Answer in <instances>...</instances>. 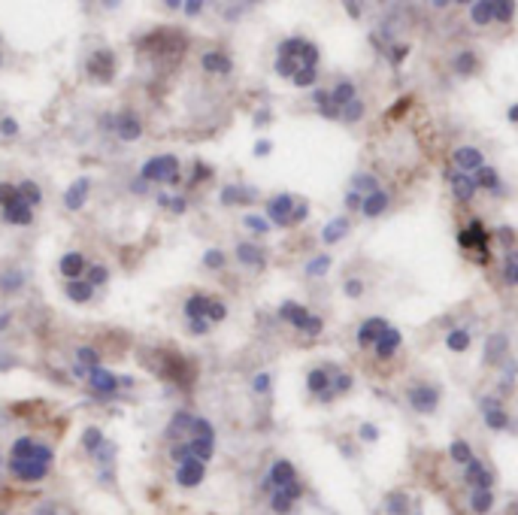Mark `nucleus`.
Masks as SVG:
<instances>
[{"instance_id": "nucleus-42", "label": "nucleus", "mask_w": 518, "mask_h": 515, "mask_svg": "<svg viewBox=\"0 0 518 515\" xmlns=\"http://www.w3.org/2000/svg\"><path fill=\"white\" fill-rule=\"evenodd\" d=\"M224 318H228V306L212 297V300H209V309H206V322H209V325H212V322L219 325V322H224Z\"/></svg>"}, {"instance_id": "nucleus-46", "label": "nucleus", "mask_w": 518, "mask_h": 515, "mask_svg": "<svg viewBox=\"0 0 518 515\" xmlns=\"http://www.w3.org/2000/svg\"><path fill=\"white\" fill-rule=\"evenodd\" d=\"M503 276H506V282L518 288V255H509V261H506V267H503Z\"/></svg>"}, {"instance_id": "nucleus-16", "label": "nucleus", "mask_w": 518, "mask_h": 515, "mask_svg": "<svg viewBox=\"0 0 518 515\" xmlns=\"http://www.w3.org/2000/svg\"><path fill=\"white\" fill-rule=\"evenodd\" d=\"M116 134H119L125 143H133V140H137V136L143 134V124H140V119L133 116V112L125 109V112H119V116H116Z\"/></svg>"}, {"instance_id": "nucleus-13", "label": "nucleus", "mask_w": 518, "mask_h": 515, "mask_svg": "<svg viewBox=\"0 0 518 515\" xmlns=\"http://www.w3.org/2000/svg\"><path fill=\"white\" fill-rule=\"evenodd\" d=\"M448 182H452V194H455L458 203H470L479 191L476 179L467 176V173H458V170H448Z\"/></svg>"}, {"instance_id": "nucleus-39", "label": "nucleus", "mask_w": 518, "mask_h": 515, "mask_svg": "<svg viewBox=\"0 0 518 515\" xmlns=\"http://www.w3.org/2000/svg\"><path fill=\"white\" fill-rule=\"evenodd\" d=\"M291 82H294L297 88H309V85L319 82V70H315V67H303V70L294 73V79H291Z\"/></svg>"}, {"instance_id": "nucleus-1", "label": "nucleus", "mask_w": 518, "mask_h": 515, "mask_svg": "<svg viewBox=\"0 0 518 515\" xmlns=\"http://www.w3.org/2000/svg\"><path fill=\"white\" fill-rule=\"evenodd\" d=\"M52 461H55V452L31 437H18L13 443V449H9V473L21 479V482H40V479H46L52 470Z\"/></svg>"}, {"instance_id": "nucleus-54", "label": "nucleus", "mask_w": 518, "mask_h": 515, "mask_svg": "<svg viewBox=\"0 0 518 515\" xmlns=\"http://www.w3.org/2000/svg\"><path fill=\"white\" fill-rule=\"evenodd\" d=\"M0 134H6V136H16V134H18V124H16L13 119H4V121H0Z\"/></svg>"}, {"instance_id": "nucleus-45", "label": "nucleus", "mask_w": 518, "mask_h": 515, "mask_svg": "<svg viewBox=\"0 0 518 515\" xmlns=\"http://www.w3.org/2000/svg\"><path fill=\"white\" fill-rule=\"evenodd\" d=\"M515 16V4H503V0H494V18L497 21H509Z\"/></svg>"}, {"instance_id": "nucleus-26", "label": "nucleus", "mask_w": 518, "mask_h": 515, "mask_svg": "<svg viewBox=\"0 0 518 515\" xmlns=\"http://www.w3.org/2000/svg\"><path fill=\"white\" fill-rule=\"evenodd\" d=\"M346 234H348V219H346V215H340V219H334L331 224H324V227H321V239H324L328 246L340 243V239H343Z\"/></svg>"}, {"instance_id": "nucleus-49", "label": "nucleus", "mask_w": 518, "mask_h": 515, "mask_svg": "<svg viewBox=\"0 0 518 515\" xmlns=\"http://www.w3.org/2000/svg\"><path fill=\"white\" fill-rule=\"evenodd\" d=\"M246 227H252V231H258V234H267V227H270V222H264V219H258V215H246Z\"/></svg>"}, {"instance_id": "nucleus-59", "label": "nucleus", "mask_w": 518, "mask_h": 515, "mask_svg": "<svg viewBox=\"0 0 518 515\" xmlns=\"http://www.w3.org/2000/svg\"><path fill=\"white\" fill-rule=\"evenodd\" d=\"M6 325H9V315H6V313H4V315H0V330H4V327H6Z\"/></svg>"}, {"instance_id": "nucleus-47", "label": "nucleus", "mask_w": 518, "mask_h": 515, "mask_svg": "<svg viewBox=\"0 0 518 515\" xmlns=\"http://www.w3.org/2000/svg\"><path fill=\"white\" fill-rule=\"evenodd\" d=\"M106 279H109V270L104 264H94L92 270H88V282H92V288H94V285H104Z\"/></svg>"}, {"instance_id": "nucleus-20", "label": "nucleus", "mask_w": 518, "mask_h": 515, "mask_svg": "<svg viewBox=\"0 0 518 515\" xmlns=\"http://www.w3.org/2000/svg\"><path fill=\"white\" fill-rule=\"evenodd\" d=\"M88 188H92V182H88L85 176L82 179H76L70 188H67V194H64V203H67V210H82V203H85V197H88Z\"/></svg>"}, {"instance_id": "nucleus-57", "label": "nucleus", "mask_w": 518, "mask_h": 515, "mask_svg": "<svg viewBox=\"0 0 518 515\" xmlns=\"http://www.w3.org/2000/svg\"><path fill=\"white\" fill-rule=\"evenodd\" d=\"M18 279H21L18 273H9V276L4 279V291H13V288H18Z\"/></svg>"}, {"instance_id": "nucleus-28", "label": "nucleus", "mask_w": 518, "mask_h": 515, "mask_svg": "<svg viewBox=\"0 0 518 515\" xmlns=\"http://www.w3.org/2000/svg\"><path fill=\"white\" fill-rule=\"evenodd\" d=\"M92 294H94V288H92V282H88V279L67 282V297L76 300V303H88V300H92Z\"/></svg>"}, {"instance_id": "nucleus-33", "label": "nucleus", "mask_w": 518, "mask_h": 515, "mask_svg": "<svg viewBox=\"0 0 518 515\" xmlns=\"http://www.w3.org/2000/svg\"><path fill=\"white\" fill-rule=\"evenodd\" d=\"M470 18L473 25H488L494 21V4H470Z\"/></svg>"}, {"instance_id": "nucleus-14", "label": "nucleus", "mask_w": 518, "mask_h": 515, "mask_svg": "<svg viewBox=\"0 0 518 515\" xmlns=\"http://www.w3.org/2000/svg\"><path fill=\"white\" fill-rule=\"evenodd\" d=\"M409 403L415 412H434L436 403H440V388L434 385H419L409 391Z\"/></svg>"}, {"instance_id": "nucleus-8", "label": "nucleus", "mask_w": 518, "mask_h": 515, "mask_svg": "<svg viewBox=\"0 0 518 515\" xmlns=\"http://www.w3.org/2000/svg\"><path fill=\"white\" fill-rule=\"evenodd\" d=\"M334 376H336V367H315V370H309V376H307V388H309V394H315L321 400V403H331V400H336V394H334Z\"/></svg>"}, {"instance_id": "nucleus-17", "label": "nucleus", "mask_w": 518, "mask_h": 515, "mask_svg": "<svg viewBox=\"0 0 518 515\" xmlns=\"http://www.w3.org/2000/svg\"><path fill=\"white\" fill-rule=\"evenodd\" d=\"M482 412H485V421H488V428L491 430H503V428H509V412H506L497 400H482Z\"/></svg>"}, {"instance_id": "nucleus-24", "label": "nucleus", "mask_w": 518, "mask_h": 515, "mask_svg": "<svg viewBox=\"0 0 518 515\" xmlns=\"http://www.w3.org/2000/svg\"><path fill=\"white\" fill-rule=\"evenodd\" d=\"M352 100H358V91H355V82H348V79H343V82H336V88H331V103L336 109L348 107Z\"/></svg>"}, {"instance_id": "nucleus-48", "label": "nucleus", "mask_w": 518, "mask_h": 515, "mask_svg": "<svg viewBox=\"0 0 518 515\" xmlns=\"http://www.w3.org/2000/svg\"><path fill=\"white\" fill-rule=\"evenodd\" d=\"M158 203L170 206L173 212H185V197H170V194H158Z\"/></svg>"}, {"instance_id": "nucleus-60", "label": "nucleus", "mask_w": 518, "mask_h": 515, "mask_svg": "<svg viewBox=\"0 0 518 515\" xmlns=\"http://www.w3.org/2000/svg\"><path fill=\"white\" fill-rule=\"evenodd\" d=\"M509 121H518V107H512V109H509Z\"/></svg>"}, {"instance_id": "nucleus-7", "label": "nucleus", "mask_w": 518, "mask_h": 515, "mask_svg": "<svg viewBox=\"0 0 518 515\" xmlns=\"http://www.w3.org/2000/svg\"><path fill=\"white\" fill-rule=\"evenodd\" d=\"M297 206H300V200L294 194H276V197H270V203H267V219L276 227H291Z\"/></svg>"}, {"instance_id": "nucleus-5", "label": "nucleus", "mask_w": 518, "mask_h": 515, "mask_svg": "<svg viewBox=\"0 0 518 515\" xmlns=\"http://www.w3.org/2000/svg\"><path fill=\"white\" fill-rule=\"evenodd\" d=\"M143 182H167V185H176L179 182V158L176 155H158L152 161H145L140 170Z\"/></svg>"}, {"instance_id": "nucleus-34", "label": "nucleus", "mask_w": 518, "mask_h": 515, "mask_svg": "<svg viewBox=\"0 0 518 515\" xmlns=\"http://www.w3.org/2000/svg\"><path fill=\"white\" fill-rule=\"evenodd\" d=\"M352 191H358V194H373V191H379V182L370 176V173H358V176H352Z\"/></svg>"}, {"instance_id": "nucleus-25", "label": "nucleus", "mask_w": 518, "mask_h": 515, "mask_svg": "<svg viewBox=\"0 0 518 515\" xmlns=\"http://www.w3.org/2000/svg\"><path fill=\"white\" fill-rule=\"evenodd\" d=\"M209 300L212 297H206V294H191L188 300H185V318L188 322H194V318H206V309H209Z\"/></svg>"}, {"instance_id": "nucleus-11", "label": "nucleus", "mask_w": 518, "mask_h": 515, "mask_svg": "<svg viewBox=\"0 0 518 515\" xmlns=\"http://www.w3.org/2000/svg\"><path fill=\"white\" fill-rule=\"evenodd\" d=\"M204 476H206V464L197 461V457H188V461H182L176 467V485L179 488H197L204 482Z\"/></svg>"}, {"instance_id": "nucleus-58", "label": "nucleus", "mask_w": 518, "mask_h": 515, "mask_svg": "<svg viewBox=\"0 0 518 515\" xmlns=\"http://www.w3.org/2000/svg\"><path fill=\"white\" fill-rule=\"evenodd\" d=\"M200 9H204V4H200V0H194V4H185V13L188 16H197Z\"/></svg>"}, {"instance_id": "nucleus-27", "label": "nucleus", "mask_w": 518, "mask_h": 515, "mask_svg": "<svg viewBox=\"0 0 518 515\" xmlns=\"http://www.w3.org/2000/svg\"><path fill=\"white\" fill-rule=\"evenodd\" d=\"M494 509V491H470V512L488 515Z\"/></svg>"}, {"instance_id": "nucleus-21", "label": "nucleus", "mask_w": 518, "mask_h": 515, "mask_svg": "<svg viewBox=\"0 0 518 515\" xmlns=\"http://www.w3.org/2000/svg\"><path fill=\"white\" fill-rule=\"evenodd\" d=\"M200 64H204L206 73H219V76H228L233 70V61L224 52H206L204 58H200Z\"/></svg>"}, {"instance_id": "nucleus-3", "label": "nucleus", "mask_w": 518, "mask_h": 515, "mask_svg": "<svg viewBox=\"0 0 518 515\" xmlns=\"http://www.w3.org/2000/svg\"><path fill=\"white\" fill-rule=\"evenodd\" d=\"M264 491H267V494H273V491H285V494L300 500L303 497V485H300V476L294 470V464L285 461V457H279V461L270 464L267 479H264Z\"/></svg>"}, {"instance_id": "nucleus-32", "label": "nucleus", "mask_w": 518, "mask_h": 515, "mask_svg": "<svg viewBox=\"0 0 518 515\" xmlns=\"http://www.w3.org/2000/svg\"><path fill=\"white\" fill-rule=\"evenodd\" d=\"M236 258H240L243 264H255V267H261V264H264L261 249L252 246V243H240V246H236Z\"/></svg>"}, {"instance_id": "nucleus-12", "label": "nucleus", "mask_w": 518, "mask_h": 515, "mask_svg": "<svg viewBox=\"0 0 518 515\" xmlns=\"http://www.w3.org/2000/svg\"><path fill=\"white\" fill-rule=\"evenodd\" d=\"M391 325L385 322V318H367V322L358 327V346L361 349H376V342L385 337V330Z\"/></svg>"}, {"instance_id": "nucleus-43", "label": "nucleus", "mask_w": 518, "mask_h": 515, "mask_svg": "<svg viewBox=\"0 0 518 515\" xmlns=\"http://www.w3.org/2000/svg\"><path fill=\"white\" fill-rule=\"evenodd\" d=\"M204 264H206L209 270H221L224 264H228V258H224V251H219V249H209L206 255H204Z\"/></svg>"}, {"instance_id": "nucleus-31", "label": "nucleus", "mask_w": 518, "mask_h": 515, "mask_svg": "<svg viewBox=\"0 0 518 515\" xmlns=\"http://www.w3.org/2000/svg\"><path fill=\"white\" fill-rule=\"evenodd\" d=\"M470 342H473V337H470V330H464V327H458V330H452V334L446 337L448 352H455V354L467 352V349H470Z\"/></svg>"}, {"instance_id": "nucleus-22", "label": "nucleus", "mask_w": 518, "mask_h": 515, "mask_svg": "<svg viewBox=\"0 0 518 515\" xmlns=\"http://www.w3.org/2000/svg\"><path fill=\"white\" fill-rule=\"evenodd\" d=\"M58 270L67 276V282H73V279H79L85 273V255H79V251H67V255L61 258V264H58Z\"/></svg>"}, {"instance_id": "nucleus-9", "label": "nucleus", "mask_w": 518, "mask_h": 515, "mask_svg": "<svg viewBox=\"0 0 518 515\" xmlns=\"http://www.w3.org/2000/svg\"><path fill=\"white\" fill-rule=\"evenodd\" d=\"M452 164H455L458 173L473 176V173H479V170L485 167V155H482L476 146H458L452 152Z\"/></svg>"}, {"instance_id": "nucleus-51", "label": "nucleus", "mask_w": 518, "mask_h": 515, "mask_svg": "<svg viewBox=\"0 0 518 515\" xmlns=\"http://www.w3.org/2000/svg\"><path fill=\"white\" fill-rule=\"evenodd\" d=\"M343 291H346L348 297H361V291H364V285H361V279H346V285H343Z\"/></svg>"}, {"instance_id": "nucleus-56", "label": "nucleus", "mask_w": 518, "mask_h": 515, "mask_svg": "<svg viewBox=\"0 0 518 515\" xmlns=\"http://www.w3.org/2000/svg\"><path fill=\"white\" fill-rule=\"evenodd\" d=\"M270 148H273V143H270V140H258L255 143V155L264 158V155H270Z\"/></svg>"}, {"instance_id": "nucleus-18", "label": "nucleus", "mask_w": 518, "mask_h": 515, "mask_svg": "<svg viewBox=\"0 0 518 515\" xmlns=\"http://www.w3.org/2000/svg\"><path fill=\"white\" fill-rule=\"evenodd\" d=\"M88 385H92L97 394H112V391H119V379H116V376H112L109 370H104V367H97V370L88 373Z\"/></svg>"}, {"instance_id": "nucleus-52", "label": "nucleus", "mask_w": 518, "mask_h": 515, "mask_svg": "<svg viewBox=\"0 0 518 515\" xmlns=\"http://www.w3.org/2000/svg\"><path fill=\"white\" fill-rule=\"evenodd\" d=\"M361 206H364V194H358V191L346 194V210H361Z\"/></svg>"}, {"instance_id": "nucleus-23", "label": "nucleus", "mask_w": 518, "mask_h": 515, "mask_svg": "<svg viewBox=\"0 0 518 515\" xmlns=\"http://www.w3.org/2000/svg\"><path fill=\"white\" fill-rule=\"evenodd\" d=\"M400 342H403V334H400V330H397V327H388V330H385V337H382V340L376 342V349H373V352L379 354V358H391V354L400 349Z\"/></svg>"}, {"instance_id": "nucleus-41", "label": "nucleus", "mask_w": 518, "mask_h": 515, "mask_svg": "<svg viewBox=\"0 0 518 515\" xmlns=\"http://www.w3.org/2000/svg\"><path fill=\"white\" fill-rule=\"evenodd\" d=\"M407 512H409V503H407V494H403V491L388 497V515H407Z\"/></svg>"}, {"instance_id": "nucleus-2", "label": "nucleus", "mask_w": 518, "mask_h": 515, "mask_svg": "<svg viewBox=\"0 0 518 515\" xmlns=\"http://www.w3.org/2000/svg\"><path fill=\"white\" fill-rule=\"evenodd\" d=\"M140 361L152 373L161 376L164 382H176V385H191V382H194V364H191L188 358H182L179 352H170V349L143 352Z\"/></svg>"}, {"instance_id": "nucleus-35", "label": "nucleus", "mask_w": 518, "mask_h": 515, "mask_svg": "<svg viewBox=\"0 0 518 515\" xmlns=\"http://www.w3.org/2000/svg\"><path fill=\"white\" fill-rule=\"evenodd\" d=\"M364 112H367L364 100H352V103H348V107H343V119H340V121H346V124H355V121H361V119H364Z\"/></svg>"}, {"instance_id": "nucleus-40", "label": "nucleus", "mask_w": 518, "mask_h": 515, "mask_svg": "<svg viewBox=\"0 0 518 515\" xmlns=\"http://www.w3.org/2000/svg\"><path fill=\"white\" fill-rule=\"evenodd\" d=\"M331 264H334L331 255H319V258H312L307 264V273H309V276H324V273L331 270Z\"/></svg>"}, {"instance_id": "nucleus-29", "label": "nucleus", "mask_w": 518, "mask_h": 515, "mask_svg": "<svg viewBox=\"0 0 518 515\" xmlns=\"http://www.w3.org/2000/svg\"><path fill=\"white\" fill-rule=\"evenodd\" d=\"M448 457H452L455 464L467 467V464H470L476 455H473V445H470L467 440H452V443H448Z\"/></svg>"}, {"instance_id": "nucleus-53", "label": "nucleus", "mask_w": 518, "mask_h": 515, "mask_svg": "<svg viewBox=\"0 0 518 515\" xmlns=\"http://www.w3.org/2000/svg\"><path fill=\"white\" fill-rule=\"evenodd\" d=\"M361 440L376 443V440H379V428H376V425H361Z\"/></svg>"}, {"instance_id": "nucleus-44", "label": "nucleus", "mask_w": 518, "mask_h": 515, "mask_svg": "<svg viewBox=\"0 0 518 515\" xmlns=\"http://www.w3.org/2000/svg\"><path fill=\"white\" fill-rule=\"evenodd\" d=\"M13 200H18V185H13V182H0V206H9Z\"/></svg>"}, {"instance_id": "nucleus-4", "label": "nucleus", "mask_w": 518, "mask_h": 515, "mask_svg": "<svg viewBox=\"0 0 518 515\" xmlns=\"http://www.w3.org/2000/svg\"><path fill=\"white\" fill-rule=\"evenodd\" d=\"M279 318H282V322H288L291 327L303 330V334H309V337H319V334H321V327H324V322H321L319 315H312L307 306L291 303V300L279 306Z\"/></svg>"}, {"instance_id": "nucleus-19", "label": "nucleus", "mask_w": 518, "mask_h": 515, "mask_svg": "<svg viewBox=\"0 0 518 515\" xmlns=\"http://www.w3.org/2000/svg\"><path fill=\"white\" fill-rule=\"evenodd\" d=\"M388 203H391V197H388V191H373V194H367L364 197V206H361V212L367 215V219H379L382 212L388 210Z\"/></svg>"}, {"instance_id": "nucleus-55", "label": "nucleus", "mask_w": 518, "mask_h": 515, "mask_svg": "<svg viewBox=\"0 0 518 515\" xmlns=\"http://www.w3.org/2000/svg\"><path fill=\"white\" fill-rule=\"evenodd\" d=\"M255 391H270V376L267 373H261V376H255Z\"/></svg>"}, {"instance_id": "nucleus-6", "label": "nucleus", "mask_w": 518, "mask_h": 515, "mask_svg": "<svg viewBox=\"0 0 518 515\" xmlns=\"http://www.w3.org/2000/svg\"><path fill=\"white\" fill-rule=\"evenodd\" d=\"M458 239H461V246H464L470 255H476V261L479 264H485V261L491 258V251H488V243H491V234L482 227L479 222H470L464 231L458 234Z\"/></svg>"}, {"instance_id": "nucleus-36", "label": "nucleus", "mask_w": 518, "mask_h": 515, "mask_svg": "<svg viewBox=\"0 0 518 515\" xmlns=\"http://www.w3.org/2000/svg\"><path fill=\"white\" fill-rule=\"evenodd\" d=\"M82 445H85V449L92 452V455H97L100 449H104V433H100L97 428H88V430L82 433Z\"/></svg>"}, {"instance_id": "nucleus-15", "label": "nucleus", "mask_w": 518, "mask_h": 515, "mask_svg": "<svg viewBox=\"0 0 518 515\" xmlns=\"http://www.w3.org/2000/svg\"><path fill=\"white\" fill-rule=\"evenodd\" d=\"M4 222L6 224H16V227H28L33 222V206L21 200V194H18V200L4 206Z\"/></svg>"}, {"instance_id": "nucleus-30", "label": "nucleus", "mask_w": 518, "mask_h": 515, "mask_svg": "<svg viewBox=\"0 0 518 515\" xmlns=\"http://www.w3.org/2000/svg\"><path fill=\"white\" fill-rule=\"evenodd\" d=\"M473 179H476V185L485 188V191H497V188H500V173H497L494 167H488V164L482 167L479 173H473Z\"/></svg>"}, {"instance_id": "nucleus-50", "label": "nucleus", "mask_w": 518, "mask_h": 515, "mask_svg": "<svg viewBox=\"0 0 518 515\" xmlns=\"http://www.w3.org/2000/svg\"><path fill=\"white\" fill-rule=\"evenodd\" d=\"M188 330L194 337H204L206 330H209V322H206V318H194V322H188Z\"/></svg>"}, {"instance_id": "nucleus-10", "label": "nucleus", "mask_w": 518, "mask_h": 515, "mask_svg": "<svg viewBox=\"0 0 518 515\" xmlns=\"http://www.w3.org/2000/svg\"><path fill=\"white\" fill-rule=\"evenodd\" d=\"M88 73H92L94 82H112V76H116V55L109 49H97L88 58Z\"/></svg>"}, {"instance_id": "nucleus-38", "label": "nucleus", "mask_w": 518, "mask_h": 515, "mask_svg": "<svg viewBox=\"0 0 518 515\" xmlns=\"http://www.w3.org/2000/svg\"><path fill=\"white\" fill-rule=\"evenodd\" d=\"M18 194H21V200L31 203V206H37V203L43 200V194H40V188H37V182H18Z\"/></svg>"}, {"instance_id": "nucleus-37", "label": "nucleus", "mask_w": 518, "mask_h": 515, "mask_svg": "<svg viewBox=\"0 0 518 515\" xmlns=\"http://www.w3.org/2000/svg\"><path fill=\"white\" fill-rule=\"evenodd\" d=\"M252 197H255V191H249V188H236V185L224 188V194H221L224 203H246V200H252Z\"/></svg>"}]
</instances>
